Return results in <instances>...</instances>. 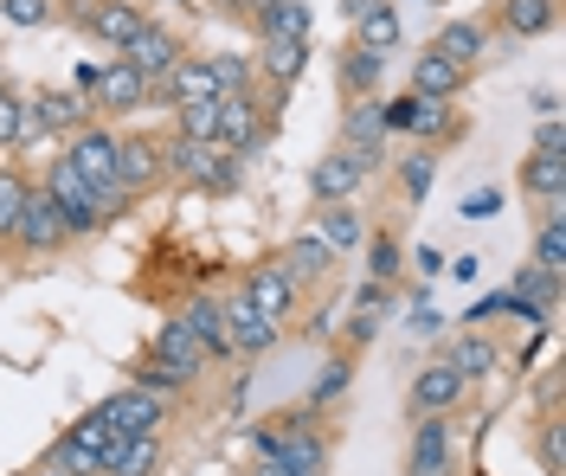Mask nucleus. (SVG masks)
Segmentation results:
<instances>
[{
	"instance_id": "22",
	"label": "nucleus",
	"mask_w": 566,
	"mask_h": 476,
	"mask_svg": "<svg viewBox=\"0 0 566 476\" xmlns=\"http://www.w3.org/2000/svg\"><path fill=\"white\" fill-rule=\"evenodd\" d=\"M483 27H476V20H451V27H444V33L431 39V52H438V59H451V65H463V72H470V65H476V59H483Z\"/></svg>"
},
{
	"instance_id": "53",
	"label": "nucleus",
	"mask_w": 566,
	"mask_h": 476,
	"mask_svg": "<svg viewBox=\"0 0 566 476\" xmlns=\"http://www.w3.org/2000/svg\"><path fill=\"white\" fill-rule=\"evenodd\" d=\"M502 309H509V296H483V303H470V322H490Z\"/></svg>"
},
{
	"instance_id": "43",
	"label": "nucleus",
	"mask_w": 566,
	"mask_h": 476,
	"mask_svg": "<svg viewBox=\"0 0 566 476\" xmlns=\"http://www.w3.org/2000/svg\"><path fill=\"white\" fill-rule=\"evenodd\" d=\"M534 264H541V271H560V264H566V232H560V220L541 225V239H534Z\"/></svg>"
},
{
	"instance_id": "34",
	"label": "nucleus",
	"mask_w": 566,
	"mask_h": 476,
	"mask_svg": "<svg viewBox=\"0 0 566 476\" xmlns=\"http://www.w3.org/2000/svg\"><path fill=\"white\" fill-rule=\"evenodd\" d=\"M502 27L509 33H547L554 27V0H502Z\"/></svg>"
},
{
	"instance_id": "12",
	"label": "nucleus",
	"mask_w": 566,
	"mask_h": 476,
	"mask_svg": "<svg viewBox=\"0 0 566 476\" xmlns=\"http://www.w3.org/2000/svg\"><path fill=\"white\" fill-rule=\"evenodd\" d=\"M463 91V65H451V59H438L431 45H424L419 59H412V97H431V104H451Z\"/></svg>"
},
{
	"instance_id": "40",
	"label": "nucleus",
	"mask_w": 566,
	"mask_h": 476,
	"mask_svg": "<svg viewBox=\"0 0 566 476\" xmlns=\"http://www.w3.org/2000/svg\"><path fill=\"white\" fill-rule=\"evenodd\" d=\"M33 129H39V123L27 116V104H20L13 91H0V148L20 142V136H33Z\"/></svg>"
},
{
	"instance_id": "19",
	"label": "nucleus",
	"mask_w": 566,
	"mask_h": 476,
	"mask_svg": "<svg viewBox=\"0 0 566 476\" xmlns=\"http://www.w3.org/2000/svg\"><path fill=\"white\" fill-rule=\"evenodd\" d=\"M180 322L193 329V341H200L207 355H232V341H226V303H219V296H193Z\"/></svg>"
},
{
	"instance_id": "32",
	"label": "nucleus",
	"mask_w": 566,
	"mask_h": 476,
	"mask_svg": "<svg viewBox=\"0 0 566 476\" xmlns=\"http://www.w3.org/2000/svg\"><path fill=\"white\" fill-rule=\"evenodd\" d=\"M444 361L458 367L463 380H476V373H490V367H495V341H490V335H458Z\"/></svg>"
},
{
	"instance_id": "2",
	"label": "nucleus",
	"mask_w": 566,
	"mask_h": 476,
	"mask_svg": "<svg viewBox=\"0 0 566 476\" xmlns=\"http://www.w3.org/2000/svg\"><path fill=\"white\" fill-rule=\"evenodd\" d=\"M161 161L175 168L180 181H193V187H232V155L219 142H193V136H175V142L161 148Z\"/></svg>"
},
{
	"instance_id": "29",
	"label": "nucleus",
	"mask_w": 566,
	"mask_h": 476,
	"mask_svg": "<svg viewBox=\"0 0 566 476\" xmlns=\"http://www.w3.org/2000/svg\"><path fill=\"white\" fill-rule=\"evenodd\" d=\"M354 27H360V45H367V52H380V59H387L392 45H399V13H392V0L367 7V13H360Z\"/></svg>"
},
{
	"instance_id": "3",
	"label": "nucleus",
	"mask_w": 566,
	"mask_h": 476,
	"mask_svg": "<svg viewBox=\"0 0 566 476\" xmlns=\"http://www.w3.org/2000/svg\"><path fill=\"white\" fill-rule=\"evenodd\" d=\"M374 161H380V148H335V155H322L316 174H310L316 200H322V207H328V200H348L354 187L374 174Z\"/></svg>"
},
{
	"instance_id": "21",
	"label": "nucleus",
	"mask_w": 566,
	"mask_h": 476,
	"mask_svg": "<svg viewBox=\"0 0 566 476\" xmlns=\"http://www.w3.org/2000/svg\"><path fill=\"white\" fill-rule=\"evenodd\" d=\"M142 27H148V20H142L129 0H104V7H97V20H91V39H104L109 52H123Z\"/></svg>"
},
{
	"instance_id": "45",
	"label": "nucleus",
	"mask_w": 566,
	"mask_h": 476,
	"mask_svg": "<svg viewBox=\"0 0 566 476\" xmlns=\"http://www.w3.org/2000/svg\"><path fill=\"white\" fill-rule=\"evenodd\" d=\"M136 387H148V393H161V400H168V393H180V387H187V373H175L168 361H148Z\"/></svg>"
},
{
	"instance_id": "4",
	"label": "nucleus",
	"mask_w": 566,
	"mask_h": 476,
	"mask_svg": "<svg viewBox=\"0 0 566 476\" xmlns=\"http://www.w3.org/2000/svg\"><path fill=\"white\" fill-rule=\"evenodd\" d=\"M65 161L84 174V181H91V193H97V187H116V136H109V129H97V123H84V129L71 136Z\"/></svg>"
},
{
	"instance_id": "46",
	"label": "nucleus",
	"mask_w": 566,
	"mask_h": 476,
	"mask_svg": "<svg viewBox=\"0 0 566 476\" xmlns=\"http://www.w3.org/2000/svg\"><path fill=\"white\" fill-rule=\"evenodd\" d=\"M219 91H251V59H212Z\"/></svg>"
},
{
	"instance_id": "23",
	"label": "nucleus",
	"mask_w": 566,
	"mask_h": 476,
	"mask_svg": "<svg viewBox=\"0 0 566 476\" xmlns=\"http://www.w3.org/2000/svg\"><path fill=\"white\" fill-rule=\"evenodd\" d=\"M33 123H45V129H65V136H77V129L91 123V104H84L77 91H45V97H39V110H33Z\"/></svg>"
},
{
	"instance_id": "30",
	"label": "nucleus",
	"mask_w": 566,
	"mask_h": 476,
	"mask_svg": "<svg viewBox=\"0 0 566 476\" xmlns=\"http://www.w3.org/2000/svg\"><path fill=\"white\" fill-rule=\"evenodd\" d=\"M335 264V252L322 245L316 232H303V239H290V252H283V277H322Z\"/></svg>"
},
{
	"instance_id": "20",
	"label": "nucleus",
	"mask_w": 566,
	"mask_h": 476,
	"mask_svg": "<svg viewBox=\"0 0 566 476\" xmlns=\"http://www.w3.org/2000/svg\"><path fill=\"white\" fill-rule=\"evenodd\" d=\"M155 355L175 367V373H187V380H193V373H200V361H207V348L193 341V329H187L180 316H175V322H161V335H155Z\"/></svg>"
},
{
	"instance_id": "54",
	"label": "nucleus",
	"mask_w": 566,
	"mask_h": 476,
	"mask_svg": "<svg viewBox=\"0 0 566 476\" xmlns=\"http://www.w3.org/2000/svg\"><path fill=\"white\" fill-rule=\"evenodd\" d=\"M444 271V252H431V245H419V277H438Z\"/></svg>"
},
{
	"instance_id": "7",
	"label": "nucleus",
	"mask_w": 566,
	"mask_h": 476,
	"mask_svg": "<svg viewBox=\"0 0 566 476\" xmlns=\"http://www.w3.org/2000/svg\"><path fill=\"white\" fill-rule=\"evenodd\" d=\"M226 341H232V355H264L277 341V322L264 309H251L245 296H232L226 303Z\"/></svg>"
},
{
	"instance_id": "13",
	"label": "nucleus",
	"mask_w": 566,
	"mask_h": 476,
	"mask_svg": "<svg viewBox=\"0 0 566 476\" xmlns=\"http://www.w3.org/2000/svg\"><path fill=\"white\" fill-rule=\"evenodd\" d=\"M168 161H161V142H148V136H129V142H116V187L123 193H136L161 174Z\"/></svg>"
},
{
	"instance_id": "55",
	"label": "nucleus",
	"mask_w": 566,
	"mask_h": 476,
	"mask_svg": "<svg viewBox=\"0 0 566 476\" xmlns=\"http://www.w3.org/2000/svg\"><path fill=\"white\" fill-rule=\"evenodd\" d=\"M367 7H380V0H342V13H348V20H360Z\"/></svg>"
},
{
	"instance_id": "26",
	"label": "nucleus",
	"mask_w": 566,
	"mask_h": 476,
	"mask_svg": "<svg viewBox=\"0 0 566 476\" xmlns=\"http://www.w3.org/2000/svg\"><path fill=\"white\" fill-rule=\"evenodd\" d=\"M310 65V39H271L264 33V72L277 77V84H296Z\"/></svg>"
},
{
	"instance_id": "17",
	"label": "nucleus",
	"mask_w": 566,
	"mask_h": 476,
	"mask_svg": "<svg viewBox=\"0 0 566 476\" xmlns=\"http://www.w3.org/2000/svg\"><path fill=\"white\" fill-rule=\"evenodd\" d=\"M161 97H168V104H200V97H219L212 59H175V72L161 77Z\"/></svg>"
},
{
	"instance_id": "44",
	"label": "nucleus",
	"mask_w": 566,
	"mask_h": 476,
	"mask_svg": "<svg viewBox=\"0 0 566 476\" xmlns=\"http://www.w3.org/2000/svg\"><path fill=\"white\" fill-rule=\"evenodd\" d=\"M0 20L7 27H45L52 20V0H0Z\"/></svg>"
},
{
	"instance_id": "38",
	"label": "nucleus",
	"mask_w": 566,
	"mask_h": 476,
	"mask_svg": "<svg viewBox=\"0 0 566 476\" xmlns=\"http://www.w3.org/2000/svg\"><path fill=\"white\" fill-rule=\"evenodd\" d=\"M399 264H406L399 239H392V232H374V239H367V277H374V284H392Z\"/></svg>"
},
{
	"instance_id": "25",
	"label": "nucleus",
	"mask_w": 566,
	"mask_h": 476,
	"mask_svg": "<svg viewBox=\"0 0 566 476\" xmlns=\"http://www.w3.org/2000/svg\"><path fill=\"white\" fill-rule=\"evenodd\" d=\"M380 136H387L380 110H374L367 97H354L348 110H342V148H380Z\"/></svg>"
},
{
	"instance_id": "24",
	"label": "nucleus",
	"mask_w": 566,
	"mask_h": 476,
	"mask_svg": "<svg viewBox=\"0 0 566 476\" xmlns=\"http://www.w3.org/2000/svg\"><path fill=\"white\" fill-rule=\"evenodd\" d=\"M380 77H387V59H380V52H367V45H348V52H342V84H348V97H374Z\"/></svg>"
},
{
	"instance_id": "10",
	"label": "nucleus",
	"mask_w": 566,
	"mask_h": 476,
	"mask_svg": "<svg viewBox=\"0 0 566 476\" xmlns=\"http://www.w3.org/2000/svg\"><path fill=\"white\" fill-rule=\"evenodd\" d=\"M123 59H129V65H136V72L148 77V84H155V77L175 72L180 45H175V33H168V27H142V33L129 39V45H123Z\"/></svg>"
},
{
	"instance_id": "8",
	"label": "nucleus",
	"mask_w": 566,
	"mask_h": 476,
	"mask_svg": "<svg viewBox=\"0 0 566 476\" xmlns=\"http://www.w3.org/2000/svg\"><path fill=\"white\" fill-rule=\"evenodd\" d=\"M91 91H97V104H104V110H142V104H148V77H142L129 59H109Z\"/></svg>"
},
{
	"instance_id": "50",
	"label": "nucleus",
	"mask_w": 566,
	"mask_h": 476,
	"mask_svg": "<svg viewBox=\"0 0 566 476\" xmlns=\"http://www.w3.org/2000/svg\"><path fill=\"white\" fill-rule=\"evenodd\" d=\"M342 387H348V367H328V373L316 380V393H310V400L328 405V400H342Z\"/></svg>"
},
{
	"instance_id": "33",
	"label": "nucleus",
	"mask_w": 566,
	"mask_h": 476,
	"mask_svg": "<svg viewBox=\"0 0 566 476\" xmlns=\"http://www.w3.org/2000/svg\"><path fill=\"white\" fill-rule=\"evenodd\" d=\"M522 187L541 193V200H554L566 187V155H528V161H522Z\"/></svg>"
},
{
	"instance_id": "56",
	"label": "nucleus",
	"mask_w": 566,
	"mask_h": 476,
	"mask_svg": "<svg viewBox=\"0 0 566 476\" xmlns=\"http://www.w3.org/2000/svg\"><path fill=\"white\" fill-rule=\"evenodd\" d=\"M258 476H290V470H283L277 457H264V470H258Z\"/></svg>"
},
{
	"instance_id": "11",
	"label": "nucleus",
	"mask_w": 566,
	"mask_h": 476,
	"mask_svg": "<svg viewBox=\"0 0 566 476\" xmlns=\"http://www.w3.org/2000/svg\"><path fill=\"white\" fill-rule=\"evenodd\" d=\"M412 476H451V432H444V419L438 412H424L419 432H412Z\"/></svg>"
},
{
	"instance_id": "16",
	"label": "nucleus",
	"mask_w": 566,
	"mask_h": 476,
	"mask_svg": "<svg viewBox=\"0 0 566 476\" xmlns=\"http://www.w3.org/2000/svg\"><path fill=\"white\" fill-rule=\"evenodd\" d=\"M554 290H560V271H541V264H528V271H515V284H509V309L541 322V316L554 309Z\"/></svg>"
},
{
	"instance_id": "57",
	"label": "nucleus",
	"mask_w": 566,
	"mask_h": 476,
	"mask_svg": "<svg viewBox=\"0 0 566 476\" xmlns=\"http://www.w3.org/2000/svg\"><path fill=\"white\" fill-rule=\"evenodd\" d=\"M264 7H271V0H251V13H264Z\"/></svg>"
},
{
	"instance_id": "15",
	"label": "nucleus",
	"mask_w": 566,
	"mask_h": 476,
	"mask_svg": "<svg viewBox=\"0 0 566 476\" xmlns=\"http://www.w3.org/2000/svg\"><path fill=\"white\" fill-rule=\"evenodd\" d=\"M245 303L251 309H264L271 322H283L290 303H296V277H283V264H264V271H251L245 277Z\"/></svg>"
},
{
	"instance_id": "18",
	"label": "nucleus",
	"mask_w": 566,
	"mask_h": 476,
	"mask_svg": "<svg viewBox=\"0 0 566 476\" xmlns=\"http://www.w3.org/2000/svg\"><path fill=\"white\" fill-rule=\"evenodd\" d=\"M155 464H161V444H155V432L116 438L104 451V476H155Z\"/></svg>"
},
{
	"instance_id": "52",
	"label": "nucleus",
	"mask_w": 566,
	"mask_h": 476,
	"mask_svg": "<svg viewBox=\"0 0 566 476\" xmlns=\"http://www.w3.org/2000/svg\"><path fill=\"white\" fill-rule=\"evenodd\" d=\"M406 329H412V335H419V341H424V335H438V329H444V322H438L431 309H412V316H406Z\"/></svg>"
},
{
	"instance_id": "1",
	"label": "nucleus",
	"mask_w": 566,
	"mask_h": 476,
	"mask_svg": "<svg viewBox=\"0 0 566 476\" xmlns=\"http://www.w3.org/2000/svg\"><path fill=\"white\" fill-rule=\"evenodd\" d=\"M45 193H52V207H59V220H65V232H97L104 225V213H97V193H91V181L71 168L65 155L52 161V174H45Z\"/></svg>"
},
{
	"instance_id": "41",
	"label": "nucleus",
	"mask_w": 566,
	"mask_h": 476,
	"mask_svg": "<svg viewBox=\"0 0 566 476\" xmlns=\"http://www.w3.org/2000/svg\"><path fill=\"white\" fill-rule=\"evenodd\" d=\"M27 193H33V187L20 181V174H0V239L20 225V207H27Z\"/></svg>"
},
{
	"instance_id": "51",
	"label": "nucleus",
	"mask_w": 566,
	"mask_h": 476,
	"mask_svg": "<svg viewBox=\"0 0 566 476\" xmlns=\"http://www.w3.org/2000/svg\"><path fill=\"white\" fill-rule=\"evenodd\" d=\"M97 7H104V0H65V20H71V27H84V33H91Z\"/></svg>"
},
{
	"instance_id": "49",
	"label": "nucleus",
	"mask_w": 566,
	"mask_h": 476,
	"mask_svg": "<svg viewBox=\"0 0 566 476\" xmlns=\"http://www.w3.org/2000/svg\"><path fill=\"white\" fill-rule=\"evenodd\" d=\"M560 116H541V129H534V155H560Z\"/></svg>"
},
{
	"instance_id": "58",
	"label": "nucleus",
	"mask_w": 566,
	"mask_h": 476,
	"mask_svg": "<svg viewBox=\"0 0 566 476\" xmlns=\"http://www.w3.org/2000/svg\"><path fill=\"white\" fill-rule=\"evenodd\" d=\"M39 476H65V470H59V464H52V470H39Z\"/></svg>"
},
{
	"instance_id": "28",
	"label": "nucleus",
	"mask_w": 566,
	"mask_h": 476,
	"mask_svg": "<svg viewBox=\"0 0 566 476\" xmlns=\"http://www.w3.org/2000/svg\"><path fill=\"white\" fill-rule=\"evenodd\" d=\"M258 27H264L271 39H310V33H316V27H310V7H303V0H271V7L258 13Z\"/></svg>"
},
{
	"instance_id": "14",
	"label": "nucleus",
	"mask_w": 566,
	"mask_h": 476,
	"mask_svg": "<svg viewBox=\"0 0 566 476\" xmlns=\"http://www.w3.org/2000/svg\"><path fill=\"white\" fill-rule=\"evenodd\" d=\"M463 393V373L451 361H431L419 367V380H412V412H451Z\"/></svg>"
},
{
	"instance_id": "27",
	"label": "nucleus",
	"mask_w": 566,
	"mask_h": 476,
	"mask_svg": "<svg viewBox=\"0 0 566 476\" xmlns=\"http://www.w3.org/2000/svg\"><path fill=\"white\" fill-rule=\"evenodd\" d=\"M322 457H328V451H322V438H310V432H283L277 438V464L290 476H322Z\"/></svg>"
},
{
	"instance_id": "6",
	"label": "nucleus",
	"mask_w": 566,
	"mask_h": 476,
	"mask_svg": "<svg viewBox=\"0 0 566 476\" xmlns=\"http://www.w3.org/2000/svg\"><path fill=\"white\" fill-rule=\"evenodd\" d=\"M219 148L258 155V97L251 91H219Z\"/></svg>"
},
{
	"instance_id": "42",
	"label": "nucleus",
	"mask_w": 566,
	"mask_h": 476,
	"mask_svg": "<svg viewBox=\"0 0 566 476\" xmlns=\"http://www.w3.org/2000/svg\"><path fill=\"white\" fill-rule=\"evenodd\" d=\"M399 181H406V193H412V200H424V193H431V181H438V161H431V155H406V168H399Z\"/></svg>"
},
{
	"instance_id": "31",
	"label": "nucleus",
	"mask_w": 566,
	"mask_h": 476,
	"mask_svg": "<svg viewBox=\"0 0 566 476\" xmlns=\"http://www.w3.org/2000/svg\"><path fill=\"white\" fill-rule=\"evenodd\" d=\"M328 252H354L360 245V220H354V207H342V200H328L322 207V232H316Z\"/></svg>"
},
{
	"instance_id": "9",
	"label": "nucleus",
	"mask_w": 566,
	"mask_h": 476,
	"mask_svg": "<svg viewBox=\"0 0 566 476\" xmlns=\"http://www.w3.org/2000/svg\"><path fill=\"white\" fill-rule=\"evenodd\" d=\"M161 393H148V387H129V393H116V400L104 405V419L123 432V438H136V432H155L161 425Z\"/></svg>"
},
{
	"instance_id": "47",
	"label": "nucleus",
	"mask_w": 566,
	"mask_h": 476,
	"mask_svg": "<svg viewBox=\"0 0 566 476\" xmlns=\"http://www.w3.org/2000/svg\"><path fill=\"white\" fill-rule=\"evenodd\" d=\"M458 213L463 220H495V213H502V193H495V187H476V193H463Z\"/></svg>"
},
{
	"instance_id": "35",
	"label": "nucleus",
	"mask_w": 566,
	"mask_h": 476,
	"mask_svg": "<svg viewBox=\"0 0 566 476\" xmlns=\"http://www.w3.org/2000/svg\"><path fill=\"white\" fill-rule=\"evenodd\" d=\"M123 438V432H116V425H109L104 412H84V419H77V425H71V438L65 444H77V451H91V457H97V464H104V451L109 444Z\"/></svg>"
},
{
	"instance_id": "37",
	"label": "nucleus",
	"mask_w": 566,
	"mask_h": 476,
	"mask_svg": "<svg viewBox=\"0 0 566 476\" xmlns=\"http://www.w3.org/2000/svg\"><path fill=\"white\" fill-rule=\"evenodd\" d=\"M175 110H180V136H193V142H219V97L175 104Z\"/></svg>"
},
{
	"instance_id": "36",
	"label": "nucleus",
	"mask_w": 566,
	"mask_h": 476,
	"mask_svg": "<svg viewBox=\"0 0 566 476\" xmlns=\"http://www.w3.org/2000/svg\"><path fill=\"white\" fill-rule=\"evenodd\" d=\"M380 316H387V284H360V296H354V322H348V335H354V341H367V335L380 329Z\"/></svg>"
},
{
	"instance_id": "48",
	"label": "nucleus",
	"mask_w": 566,
	"mask_h": 476,
	"mask_svg": "<svg viewBox=\"0 0 566 476\" xmlns=\"http://www.w3.org/2000/svg\"><path fill=\"white\" fill-rule=\"evenodd\" d=\"M541 470H547V476H560V470H566V444H560V425H547V432H541Z\"/></svg>"
},
{
	"instance_id": "39",
	"label": "nucleus",
	"mask_w": 566,
	"mask_h": 476,
	"mask_svg": "<svg viewBox=\"0 0 566 476\" xmlns=\"http://www.w3.org/2000/svg\"><path fill=\"white\" fill-rule=\"evenodd\" d=\"M406 129H412V136H451L458 123H451V110H444V104L412 97V104H406Z\"/></svg>"
},
{
	"instance_id": "5",
	"label": "nucleus",
	"mask_w": 566,
	"mask_h": 476,
	"mask_svg": "<svg viewBox=\"0 0 566 476\" xmlns=\"http://www.w3.org/2000/svg\"><path fill=\"white\" fill-rule=\"evenodd\" d=\"M13 239H20L27 252H59V245H65L71 232H65V220H59V207H52V193H27Z\"/></svg>"
}]
</instances>
